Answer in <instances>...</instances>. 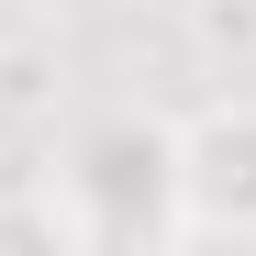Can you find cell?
<instances>
[{
  "instance_id": "1",
  "label": "cell",
  "mask_w": 256,
  "mask_h": 256,
  "mask_svg": "<svg viewBox=\"0 0 256 256\" xmlns=\"http://www.w3.org/2000/svg\"><path fill=\"white\" fill-rule=\"evenodd\" d=\"M56 190L90 245H178V122L167 112H90L56 156Z\"/></svg>"
},
{
  "instance_id": "2",
  "label": "cell",
  "mask_w": 256,
  "mask_h": 256,
  "mask_svg": "<svg viewBox=\"0 0 256 256\" xmlns=\"http://www.w3.org/2000/svg\"><path fill=\"white\" fill-rule=\"evenodd\" d=\"M200 234H256V100H200L178 112V245Z\"/></svg>"
},
{
  "instance_id": "3",
  "label": "cell",
  "mask_w": 256,
  "mask_h": 256,
  "mask_svg": "<svg viewBox=\"0 0 256 256\" xmlns=\"http://www.w3.org/2000/svg\"><path fill=\"white\" fill-rule=\"evenodd\" d=\"M56 100H67V45L0 34V122H56Z\"/></svg>"
},
{
  "instance_id": "4",
  "label": "cell",
  "mask_w": 256,
  "mask_h": 256,
  "mask_svg": "<svg viewBox=\"0 0 256 256\" xmlns=\"http://www.w3.org/2000/svg\"><path fill=\"white\" fill-rule=\"evenodd\" d=\"M12 245H34V256H78V245H90L56 178L45 190H0V256H12Z\"/></svg>"
},
{
  "instance_id": "5",
  "label": "cell",
  "mask_w": 256,
  "mask_h": 256,
  "mask_svg": "<svg viewBox=\"0 0 256 256\" xmlns=\"http://www.w3.org/2000/svg\"><path fill=\"white\" fill-rule=\"evenodd\" d=\"M178 34H190V45L200 56H256V0H190V12H178Z\"/></svg>"
},
{
  "instance_id": "6",
  "label": "cell",
  "mask_w": 256,
  "mask_h": 256,
  "mask_svg": "<svg viewBox=\"0 0 256 256\" xmlns=\"http://www.w3.org/2000/svg\"><path fill=\"white\" fill-rule=\"evenodd\" d=\"M122 12H156V22H178V12H190V0H122Z\"/></svg>"
}]
</instances>
